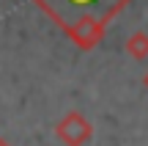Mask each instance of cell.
<instances>
[{
    "instance_id": "obj_1",
    "label": "cell",
    "mask_w": 148,
    "mask_h": 146,
    "mask_svg": "<svg viewBox=\"0 0 148 146\" xmlns=\"http://www.w3.org/2000/svg\"><path fill=\"white\" fill-rule=\"evenodd\" d=\"M60 25L82 28V25H101L112 17L126 0H38Z\"/></svg>"
}]
</instances>
